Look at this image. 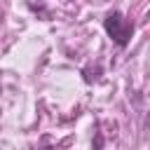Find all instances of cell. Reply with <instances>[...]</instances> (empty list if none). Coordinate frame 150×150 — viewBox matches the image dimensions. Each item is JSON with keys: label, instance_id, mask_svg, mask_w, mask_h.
<instances>
[{"label": "cell", "instance_id": "1", "mask_svg": "<svg viewBox=\"0 0 150 150\" xmlns=\"http://www.w3.org/2000/svg\"><path fill=\"white\" fill-rule=\"evenodd\" d=\"M105 30H108V35H110L117 45H127L129 38H131V23H129L120 12L108 14V19H105Z\"/></svg>", "mask_w": 150, "mask_h": 150}]
</instances>
